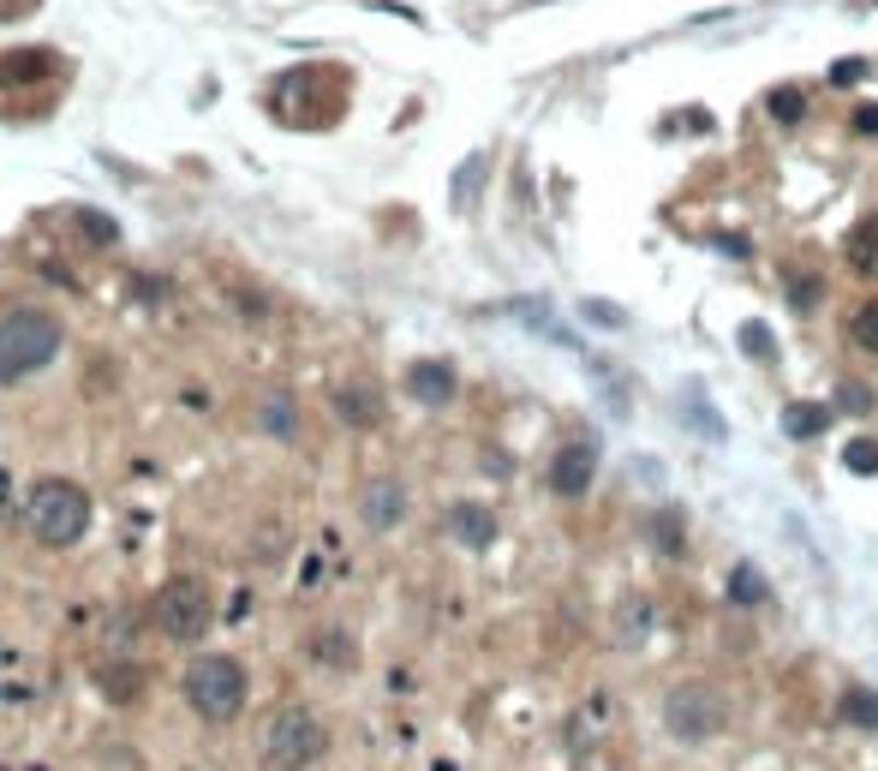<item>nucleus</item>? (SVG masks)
Masks as SVG:
<instances>
[{
    "label": "nucleus",
    "mask_w": 878,
    "mask_h": 771,
    "mask_svg": "<svg viewBox=\"0 0 878 771\" xmlns=\"http://www.w3.org/2000/svg\"><path fill=\"white\" fill-rule=\"evenodd\" d=\"M766 598H771V586L759 580V568L741 562V568L729 574V604H766Z\"/></svg>",
    "instance_id": "nucleus-15"
},
{
    "label": "nucleus",
    "mask_w": 878,
    "mask_h": 771,
    "mask_svg": "<svg viewBox=\"0 0 878 771\" xmlns=\"http://www.w3.org/2000/svg\"><path fill=\"white\" fill-rule=\"evenodd\" d=\"M861 79H867V60H843V67L831 72V84H837V91H849V84H861Z\"/></svg>",
    "instance_id": "nucleus-25"
},
{
    "label": "nucleus",
    "mask_w": 878,
    "mask_h": 771,
    "mask_svg": "<svg viewBox=\"0 0 878 771\" xmlns=\"http://www.w3.org/2000/svg\"><path fill=\"white\" fill-rule=\"evenodd\" d=\"M783 431L795 442H812L819 431H831V407H824V401H788V407H783Z\"/></svg>",
    "instance_id": "nucleus-11"
},
{
    "label": "nucleus",
    "mask_w": 878,
    "mask_h": 771,
    "mask_svg": "<svg viewBox=\"0 0 878 771\" xmlns=\"http://www.w3.org/2000/svg\"><path fill=\"white\" fill-rule=\"evenodd\" d=\"M843 251H849V270L855 275H878V222H861Z\"/></svg>",
    "instance_id": "nucleus-14"
},
{
    "label": "nucleus",
    "mask_w": 878,
    "mask_h": 771,
    "mask_svg": "<svg viewBox=\"0 0 878 771\" xmlns=\"http://www.w3.org/2000/svg\"><path fill=\"white\" fill-rule=\"evenodd\" d=\"M24 521H31V533L43 538V545L67 550L91 533V497H84L72 478H43V485L31 490V502H24Z\"/></svg>",
    "instance_id": "nucleus-3"
},
{
    "label": "nucleus",
    "mask_w": 878,
    "mask_h": 771,
    "mask_svg": "<svg viewBox=\"0 0 878 771\" xmlns=\"http://www.w3.org/2000/svg\"><path fill=\"white\" fill-rule=\"evenodd\" d=\"M246 664L239 659H198L186 669V700H192V712L203 724H234L239 712H246Z\"/></svg>",
    "instance_id": "nucleus-4"
},
{
    "label": "nucleus",
    "mask_w": 878,
    "mask_h": 771,
    "mask_svg": "<svg viewBox=\"0 0 878 771\" xmlns=\"http://www.w3.org/2000/svg\"><path fill=\"white\" fill-rule=\"evenodd\" d=\"M837 717H843V724H855V730H878V693H873V688H843Z\"/></svg>",
    "instance_id": "nucleus-13"
},
{
    "label": "nucleus",
    "mask_w": 878,
    "mask_h": 771,
    "mask_svg": "<svg viewBox=\"0 0 878 771\" xmlns=\"http://www.w3.org/2000/svg\"><path fill=\"white\" fill-rule=\"evenodd\" d=\"M741 347L754 353V359H771V330L766 323H741Z\"/></svg>",
    "instance_id": "nucleus-24"
},
{
    "label": "nucleus",
    "mask_w": 878,
    "mask_h": 771,
    "mask_svg": "<svg viewBox=\"0 0 878 771\" xmlns=\"http://www.w3.org/2000/svg\"><path fill=\"white\" fill-rule=\"evenodd\" d=\"M215 610H210V592H203L198 574H174L168 586L156 592V628L168 640H180V647H192V640L210 634Z\"/></svg>",
    "instance_id": "nucleus-6"
},
{
    "label": "nucleus",
    "mask_w": 878,
    "mask_h": 771,
    "mask_svg": "<svg viewBox=\"0 0 878 771\" xmlns=\"http://www.w3.org/2000/svg\"><path fill=\"white\" fill-rule=\"evenodd\" d=\"M592 478H597V442H592V437L562 442V449H556V461H550V490H556V497H585V490H592Z\"/></svg>",
    "instance_id": "nucleus-7"
},
{
    "label": "nucleus",
    "mask_w": 878,
    "mask_h": 771,
    "mask_svg": "<svg viewBox=\"0 0 878 771\" xmlns=\"http://www.w3.org/2000/svg\"><path fill=\"white\" fill-rule=\"evenodd\" d=\"M843 466H849V473H878V442H873V437H855V442L843 449Z\"/></svg>",
    "instance_id": "nucleus-22"
},
{
    "label": "nucleus",
    "mask_w": 878,
    "mask_h": 771,
    "mask_svg": "<svg viewBox=\"0 0 878 771\" xmlns=\"http://www.w3.org/2000/svg\"><path fill=\"white\" fill-rule=\"evenodd\" d=\"M263 431H270V437H293V431H299L293 395H270V401H263Z\"/></svg>",
    "instance_id": "nucleus-17"
},
{
    "label": "nucleus",
    "mask_w": 878,
    "mask_h": 771,
    "mask_svg": "<svg viewBox=\"0 0 878 771\" xmlns=\"http://www.w3.org/2000/svg\"><path fill=\"white\" fill-rule=\"evenodd\" d=\"M645 545H652L657 556H681V550H687V521H681V509H657L652 521H645Z\"/></svg>",
    "instance_id": "nucleus-12"
},
{
    "label": "nucleus",
    "mask_w": 878,
    "mask_h": 771,
    "mask_svg": "<svg viewBox=\"0 0 878 771\" xmlns=\"http://www.w3.org/2000/svg\"><path fill=\"white\" fill-rule=\"evenodd\" d=\"M849 347H855V353H878V299H867V306L849 318Z\"/></svg>",
    "instance_id": "nucleus-16"
},
{
    "label": "nucleus",
    "mask_w": 878,
    "mask_h": 771,
    "mask_svg": "<svg viewBox=\"0 0 878 771\" xmlns=\"http://www.w3.org/2000/svg\"><path fill=\"white\" fill-rule=\"evenodd\" d=\"M580 771H616V766H609V760H597V754H592V760H580Z\"/></svg>",
    "instance_id": "nucleus-30"
},
{
    "label": "nucleus",
    "mask_w": 878,
    "mask_h": 771,
    "mask_svg": "<svg viewBox=\"0 0 878 771\" xmlns=\"http://www.w3.org/2000/svg\"><path fill=\"white\" fill-rule=\"evenodd\" d=\"M766 114H771L778 126H795L800 114H807V96H800L795 84H783V91H771V96H766Z\"/></svg>",
    "instance_id": "nucleus-18"
},
{
    "label": "nucleus",
    "mask_w": 878,
    "mask_h": 771,
    "mask_svg": "<svg viewBox=\"0 0 878 771\" xmlns=\"http://www.w3.org/2000/svg\"><path fill=\"white\" fill-rule=\"evenodd\" d=\"M717 251H729V258H747V234H717Z\"/></svg>",
    "instance_id": "nucleus-28"
},
{
    "label": "nucleus",
    "mask_w": 878,
    "mask_h": 771,
    "mask_svg": "<svg viewBox=\"0 0 878 771\" xmlns=\"http://www.w3.org/2000/svg\"><path fill=\"white\" fill-rule=\"evenodd\" d=\"M585 311H592V318H597V323H609V330H621V323H628V318H621V311H616V306H585Z\"/></svg>",
    "instance_id": "nucleus-29"
},
{
    "label": "nucleus",
    "mask_w": 878,
    "mask_h": 771,
    "mask_svg": "<svg viewBox=\"0 0 878 771\" xmlns=\"http://www.w3.org/2000/svg\"><path fill=\"white\" fill-rule=\"evenodd\" d=\"M843 407H849V413H867V407H873V395H867L861 383H843Z\"/></svg>",
    "instance_id": "nucleus-27"
},
{
    "label": "nucleus",
    "mask_w": 878,
    "mask_h": 771,
    "mask_svg": "<svg viewBox=\"0 0 878 771\" xmlns=\"http://www.w3.org/2000/svg\"><path fill=\"white\" fill-rule=\"evenodd\" d=\"M729 717V700H723L711 681H676L664 693V730L676 742H711Z\"/></svg>",
    "instance_id": "nucleus-5"
},
{
    "label": "nucleus",
    "mask_w": 878,
    "mask_h": 771,
    "mask_svg": "<svg viewBox=\"0 0 878 771\" xmlns=\"http://www.w3.org/2000/svg\"><path fill=\"white\" fill-rule=\"evenodd\" d=\"M645 628H652V604L645 598L621 604V640H645Z\"/></svg>",
    "instance_id": "nucleus-23"
},
{
    "label": "nucleus",
    "mask_w": 878,
    "mask_h": 771,
    "mask_svg": "<svg viewBox=\"0 0 878 771\" xmlns=\"http://www.w3.org/2000/svg\"><path fill=\"white\" fill-rule=\"evenodd\" d=\"M341 413H347L353 425H371L377 419V395L371 389H341Z\"/></svg>",
    "instance_id": "nucleus-21"
},
{
    "label": "nucleus",
    "mask_w": 878,
    "mask_h": 771,
    "mask_svg": "<svg viewBox=\"0 0 878 771\" xmlns=\"http://www.w3.org/2000/svg\"><path fill=\"white\" fill-rule=\"evenodd\" d=\"M442 526H449V538L466 545V550H490L496 545V514L485 509V502H449V509H442Z\"/></svg>",
    "instance_id": "nucleus-8"
},
{
    "label": "nucleus",
    "mask_w": 878,
    "mask_h": 771,
    "mask_svg": "<svg viewBox=\"0 0 878 771\" xmlns=\"http://www.w3.org/2000/svg\"><path fill=\"white\" fill-rule=\"evenodd\" d=\"M819 294H824V282H819V275H788V306H795V311H812V306H819Z\"/></svg>",
    "instance_id": "nucleus-20"
},
{
    "label": "nucleus",
    "mask_w": 878,
    "mask_h": 771,
    "mask_svg": "<svg viewBox=\"0 0 878 771\" xmlns=\"http://www.w3.org/2000/svg\"><path fill=\"white\" fill-rule=\"evenodd\" d=\"M258 748H263V766L275 771H311L329 754V730L305 705H275L258 730Z\"/></svg>",
    "instance_id": "nucleus-2"
},
{
    "label": "nucleus",
    "mask_w": 878,
    "mask_h": 771,
    "mask_svg": "<svg viewBox=\"0 0 878 771\" xmlns=\"http://www.w3.org/2000/svg\"><path fill=\"white\" fill-rule=\"evenodd\" d=\"M681 401H687V413H693L699 437H723V419L705 407V389H699V383H687V395H681Z\"/></svg>",
    "instance_id": "nucleus-19"
},
{
    "label": "nucleus",
    "mask_w": 878,
    "mask_h": 771,
    "mask_svg": "<svg viewBox=\"0 0 878 771\" xmlns=\"http://www.w3.org/2000/svg\"><path fill=\"white\" fill-rule=\"evenodd\" d=\"M60 323L48 318V311L36 306H19L0 318V383H24V377H36L43 365H55L60 353Z\"/></svg>",
    "instance_id": "nucleus-1"
},
{
    "label": "nucleus",
    "mask_w": 878,
    "mask_h": 771,
    "mask_svg": "<svg viewBox=\"0 0 878 771\" xmlns=\"http://www.w3.org/2000/svg\"><path fill=\"white\" fill-rule=\"evenodd\" d=\"M855 132H861V138H878V103H861V108H855Z\"/></svg>",
    "instance_id": "nucleus-26"
},
{
    "label": "nucleus",
    "mask_w": 878,
    "mask_h": 771,
    "mask_svg": "<svg viewBox=\"0 0 878 771\" xmlns=\"http://www.w3.org/2000/svg\"><path fill=\"white\" fill-rule=\"evenodd\" d=\"M406 395L425 401V407H449V401H454V371H449L442 359L406 365Z\"/></svg>",
    "instance_id": "nucleus-10"
},
{
    "label": "nucleus",
    "mask_w": 878,
    "mask_h": 771,
    "mask_svg": "<svg viewBox=\"0 0 878 771\" xmlns=\"http://www.w3.org/2000/svg\"><path fill=\"white\" fill-rule=\"evenodd\" d=\"M401 514H406V485L401 478H371L359 497V521L371 533H389V526H401Z\"/></svg>",
    "instance_id": "nucleus-9"
}]
</instances>
